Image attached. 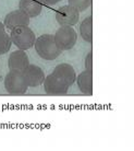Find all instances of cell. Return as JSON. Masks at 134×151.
Here are the masks:
<instances>
[{
	"label": "cell",
	"mask_w": 134,
	"mask_h": 151,
	"mask_svg": "<svg viewBox=\"0 0 134 151\" xmlns=\"http://www.w3.org/2000/svg\"><path fill=\"white\" fill-rule=\"evenodd\" d=\"M34 46H35L38 56L41 57L45 60H53L62 53L57 46L53 35L51 34H44L36 38Z\"/></svg>",
	"instance_id": "cell-1"
},
{
	"label": "cell",
	"mask_w": 134,
	"mask_h": 151,
	"mask_svg": "<svg viewBox=\"0 0 134 151\" xmlns=\"http://www.w3.org/2000/svg\"><path fill=\"white\" fill-rule=\"evenodd\" d=\"M4 84L7 92L11 95H23L29 89L23 73L16 70H10L8 72Z\"/></svg>",
	"instance_id": "cell-3"
},
{
	"label": "cell",
	"mask_w": 134,
	"mask_h": 151,
	"mask_svg": "<svg viewBox=\"0 0 134 151\" xmlns=\"http://www.w3.org/2000/svg\"><path fill=\"white\" fill-rule=\"evenodd\" d=\"M52 75L62 80L69 87H71L76 80V73L74 68L69 64H60L56 66L52 70Z\"/></svg>",
	"instance_id": "cell-10"
},
{
	"label": "cell",
	"mask_w": 134,
	"mask_h": 151,
	"mask_svg": "<svg viewBox=\"0 0 134 151\" xmlns=\"http://www.w3.org/2000/svg\"><path fill=\"white\" fill-rule=\"evenodd\" d=\"M85 70L93 72V53L89 52L85 57Z\"/></svg>",
	"instance_id": "cell-16"
},
{
	"label": "cell",
	"mask_w": 134,
	"mask_h": 151,
	"mask_svg": "<svg viewBox=\"0 0 134 151\" xmlns=\"http://www.w3.org/2000/svg\"><path fill=\"white\" fill-rule=\"evenodd\" d=\"M43 84H44L45 92L48 95H66L70 88L67 83H64L62 80L57 78L52 73L45 77Z\"/></svg>",
	"instance_id": "cell-6"
},
{
	"label": "cell",
	"mask_w": 134,
	"mask_h": 151,
	"mask_svg": "<svg viewBox=\"0 0 134 151\" xmlns=\"http://www.w3.org/2000/svg\"><path fill=\"white\" fill-rule=\"evenodd\" d=\"M80 33L81 36L87 43H93V18L87 17L80 24Z\"/></svg>",
	"instance_id": "cell-13"
},
{
	"label": "cell",
	"mask_w": 134,
	"mask_h": 151,
	"mask_svg": "<svg viewBox=\"0 0 134 151\" xmlns=\"http://www.w3.org/2000/svg\"><path fill=\"white\" fill-rule=\"evenodd\" d=\"M19 9L29 18H36L43 10V4L39 0H20Z\"/></svg>",
	"instance_id": "cell-11"
},
{
	"label": "cell",
	"mask_w": 134,
	"mask_h": 151,
	"mask_svg": "<svg viewBox=\"0 0 134 151\" xmlns=\"http://www.w3.org/2000/svg\"><path fill=\"white\" fill-rule=\"evenodd\" d=\"M30 19L27 15L21 10H14L6 15L4 21V27H7L8 30H13L15 27H24L30 24Z\"/></svg>",
	"instance_id": "cell-8"
},
{
	"label": "cell",
	"mask_w": 134,
	"mask_h": 151,
	"mask_svg": "<svg viewBox=\"0 0 134 151\" xmlns=\"http://www.w3.org/2000/svg\"><path fill=\"white\" fill-rule=\"evenodd\" d=\"M9 35H10L12 43L22 50H26L33 47L34 43L36 41V36L29 25L15 27L11 30V33Z\"/></svg>",
	"instance_id": "cell-2"
},
{
	"label": "cell",
	"mask_w": 134,
	"mask_h": 151,
	"mask_svg": "<svg viewBox=\"0 0 134 151\" xmlns=\"http://www.w3.org/2000/svg\"><path fill=\"white\" fill-rule=\"evenodd\" d=\"M76 83L80 91L85 95L93 94V72L87 70L82 71L78 76H76Z\"/></svg>",
	"instance_id": "cell-12"
},
{
	"label": "cell",
	"mask_w": 134,
	"mask_h": 151,
	"mask_svg": "<svg viewBox=\"0 0 134 151\" xmlns=\"http://www.w3.org/2000/svg\"><path fill=\"white\" fill-rule=\"evenodd\" d=\"M12 45V41L10 35L8 34L6 30L0 31V55L8 53Z\"/></svg>",
	"instance_id": "cell-14"
},
{
	"label": "cell",
	"mask_w": 134,
	"mask_h": 151,
	"mask_svg": "<svg viewBox=\"0 0 134 151\" xmlns=\"http://www.w3.org/2000/svg\"><path fill=\"white\" fill-rule=\"evenodd\" d=\"M22 73L25 78L27 86L31 88H35L43 84L46 77L41 67L36 65H29L22 71Z\"/></svg>",
	"instance_id": "cell-7"
},
{
	"label": "cell",
	"mask_w": 134,
	"mask_h": 151,
	"mask_svg": "<svg viewBox=\"0 0 134 151\" xmlns=\"http://www.w3.org/2000/svg\"><path fill=\"white\" fill-rule=\"evenodd\" d=\"M41 4H45L46 6H53V4H58L62 0H39Z\"/></svg>",
	"instance_id": "cell-17"
},
{
	"label": "cell",
	"mask_w": 134,
	"mask_h": 151,
	"mask_svg": "<svg viewBox=\"0 0 134 151\" xmlns=\"http://www.w3.org/2000/svg\"><path fill=\"white\" fill-rule=\"evenodd\" d=\"M80 12L69 4L60 7L56 12V20L61 27H73L78 21Z\"/></svg>",
	"instance_id": "cell-5"
},
{
	"label": "cell",
	"mask_w": 134,
	"mask_h": 151,
	"mask_svg": "<svg viewBox=\"0 0 134 151\" xmlns=\"http://www.w3.org/2000/svg\"><path fill=\"white\" fill-rule=\"evenodd\" d=\"M53 38L60 50L63 52V50H70L74 47L78 41V34L74 27H61L56 31Z\"/></svg>",
	"instance_id": "cell-4"
},
{
	"label": "cell",
	"mask_w": 134,
	"mask_h": 151,
	"mask_svg": "<svg viewBox=\"0 0 134 151\" xmlns=\"http://www.w3.org/2000/svg\"><path fill=\"white\" fill-rule=\"evenodd\" d=\"M68 1H69V6L75 8L78 12L85 11L92 4V0H68Z\"/></svg>",
	"instance_id": "cell-15"
},
{
	"label": "cell",
	"mask_w": 134,
	"mask_h": 151,
	"mask_svg": "<svg viewBox=\"0 0 134 151\" xmlns=\"http://www.w3.org/2000/svg\"><path fill=\"white\" fill-rule=\"evenodd\" d=\"M6 27H4V24L2 22H0V31H2V30H4Z\"/></svg>",
	"instance_id": "cell-18"
},
{
	"label": "cell",
	"mask_w": 134,
	"mask_h": 151,
	"mask_svg": "<svg viewBox=\"0 0 134 151\" xmlns=\"http://www.w3.org/2000/svg\"><path fill=\"white\" fill-rule=\"evenodd\" d=\"M29 65H30L29 56L22 49L12 52L8 59V67L10 70H16V71L22 72Z\"/></svg>",
	"instance_id": "cell-9"
}]
</instances>
